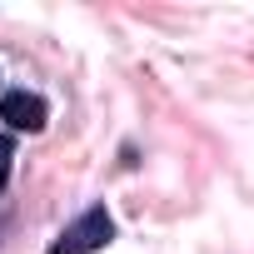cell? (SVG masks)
<instances>
[{
    "label": "cell",
    "instance_id": "cell-1",
    "mask_svg": "<svg viewBox=\"0 0 254 254\" xmlns=\"http://www.w3.org/2000/svg\"><path fill=\"white\" fill-rule=\"evenodd\" d=\"M110 239H115V219H110V209H105V204H90L75 224L60 229V239L50 244V254H95V249H105Z\"/></svg>",
    "mask_w": 254,
    "mask_h": 254
},
{
    "label": "cell",
    "instance_id": "cell-3",
    "mask_svg": "<svg viewBox=\"0 0 254 254\" xmlns=\"http://www.w3.org/2000/svg\"><path fill=\"white\" fill-rule=\"evenodd\" d=\"M10 160H15V145L0 135V190H5V180H10Z\"/></svg>",
    "mask_w": 254,
    "mask_h": 254
},
{
    "label": "cell",
    "instance_id": "cell-2",
    "mask_svg": "<svg viewBox=\"0 0 254 254\" xmlns=\"http://www.w3.org/2000/svg\"><path fill=\"white\" fill-rule=\"evenodd\" d=\"M0 120H5L10 130H25V135H35V130H45L50 105H45L40 95H30V90H10V95H0Z\"/></svg>",
    "mask_w": 254,
    "mask_h": 254
}]
</instances>
